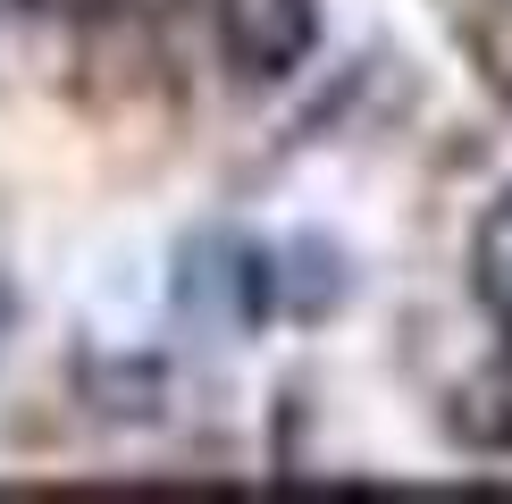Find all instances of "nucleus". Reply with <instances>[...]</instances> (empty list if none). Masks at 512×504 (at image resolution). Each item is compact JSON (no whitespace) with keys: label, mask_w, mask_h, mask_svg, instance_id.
Returning a JSON list of instances; mask_svg holds the SVG:
<instances>
[{"label":"nucleus","mask_w":512,"mask_h":504,"mask_svg":"<svg viewBox=\"0 0 512 504\" xmlns=\"http://www.w3.org/2000/svg\"><path fill=\"white\" fill-rule=\"evenodd\" d=\"M9 336H17V286L0 278V353H9Z\"/></svg>","instance_id":"obj_5"},{"label":"nucleus","mask_w":512,"mask_h":504,"mask_svg":"<svg viewBox=\"0 0 512 504\" xmlns=\"http://www.w3.org/2000/svg\"><path fill=\"white\" fill-rule=\"evenodd\" d=\"M269 294H277V278L252 244H236V236H194L185 244V269H177L185 320H210L219 336H236L269 311Z\"/></svg>","instance_id":"obj_1"},{"label":"nucleus","mask_w":512,"mask_h":504,"mask_svg":"<svg viewBox=\"0 0 512 504\" xmlns=\"http://www.w3.org/2000/svg\"><path fill=\"white\" fill-rule=\"evenodd\" d=\"M42 17H76V26H101V17H118L126 0H34Z\"/></svg>","instance_id":"obj_4"},{"label":"nucleus","mask_w":512,"mask_h":504,"mask_svg":"<svg viewBox=\"0 0 512 504\" xmlns=\"http://www.w3.org/2000/svg\"><path fill=\"white\" fill-rule=\"evenodd\" d=\"M219 9V51L227 68L269 84V76H294L319 42V0H210Z\"/></svg>","instance_id":"obj_2"},{"label":"nucleus","mask_w":512,"mask_h":504,"mask_svg":"<svg viewBox=\"0 0 512 504\" xmlns=\"http://www.w3.org/2000/svg\"><path fill=\"white\" fill-rule=\"evenodd\" d=\"M471 278H479V303L512 328V194L479 219V244H471Z\"/></svg>","instance_id":"obj_3"}]
</instances>
